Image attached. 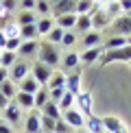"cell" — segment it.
Here are the masks:
<instances>
[{
  "label": "cell",
  "mask_w": 131,
  "mask_h": 133,
  "mask_svg": "<svg viewBox=\"0 0 131 133\" xmlns=\"http://www.w3.org/2000/svg\"><path fill=\"white\" fill-rule=\"evenodd\" d=\"M53 72H55L53 68H48V65H44V63H40V61L31 63V76H33L37 83H40L42 87H46V85H48V81H50Z\"/></svg>",
  "instance_id": "277c9868"
},
{
  "label": "cell",
  "mask_w": 131,
  "mask_h": 133,
  "mask_svg": "<svg viewBox=\"0 0 131 133\" xmlns=\"http://www.w3.org/2000/svg\"><path fill=\"white\" fill-rule=\"evenodd\" d=\"M0 94H2V96H7L9 101H13V98H15V94H18V90H15V83L4 81L2 85H0Z\"/></svg>",
  "instance_id": "d6a6232c"
},
{
  "label": "cell",
  "mask_w": 131,
  "mask_h": 133,
  "mask_svg": "<svg viewBox=\"0 0 131 133\" xmlns=\"http://www.w3.org/2000/svg\"><path fill=\"white\" fill-rule=\"evenodd\" d=\"M112 61H131V46H125V48H118V50H107L101 55L98 63L105 65V63H112Z\"/></svg>",
  "instance_id": "3957f363"
},
{
  "label": "cell",
  "mask_w": 131,
  "mask_h": 133,
  "mask_svg": "<svg viewBox=\"0 0 131 133\" xmlns=\"http://www.w3.org/2000/svg\"><path fill=\"white\" fill-rule=\"evenodd\" d=\"M11 101H9V98L7 96H2V94H0V111H4V109H7V105H9Z\"/></svg>",
  "instance_id": "f6af8a7d"
},
{
  "label": "cell",
  "mask_w": 131,
  "mask_h": 133,
  "mask_svg": "<svg viewBox=\"0 0 131 133\" xmlns=\"http://www.w3.org/2000/svg\"><path fill=\"white\" fill-rule=\"evenodd\" d=\"M48 92H50V101L53 103H59V101H61V96L66 94L63 87H59V90H48Z\"/></svg>",
  "instance_id": "60d3db41"
},
{
  "label": "cell",
  "mask_w": 131,
  "mask_h": 133,
  "mask_svg": "<svg viewBox=\"0 0 131 133\" xmlns=\"http://www.w3.org/2000/svg\"><path fill=\"white\" fill-rule=\"evenodd\" d=\"M127 46H131V35H127Z\"/></svg>",
  "instance_id": "681fc988"
},
{
  "label": "cell",
  "mask_w": 131,
  "mask_h": 133,
  "mask_svg": "<svg viewBox=\"0 0 131 133\" xmlns=\"http://www.w3.org/2000/svg\"><path fill=\"white\" fill-rule=\"evenodd\" d=\"M0 116H2V111H0ZM0 120H2V118H0Z\"/></svg>",
  "instance_id": "f5cc1de1"
},
{
  "label": "cell",
  "mask_w": 131,
  "mask_h": 133,
  "mask_svg": "<svg viewBox=\"0 0 131 133\" xmlns=\"http://www.w3.org/2000/svg\"><path fill=\"white\" fill-rule=\"evenodd\" d=\"M127 46V37H122V35H112V37H107L105 44H103V50H118V48H125Z\"/></svg>",
  "instance_id": "44dd1931"
},
{
  "label": "cell",
  "mask_w": 131,
  "mask_h": 133,
  "mask_svg": "<svg viewBox=\"0 0 131 133\" xmlns=\"http://www.w3.org/2000/svg\"><path fill=\"white\" fill-rule=\"evenodd\" d=\"M92 92L90 90H81V94H76V107H79V111L83 114V118H90L92 114Z\"/></svg>",
  "instance_id": "8992f818"
},
{
  "label": "cell",
  "mask_w": 131,
  "mask_h": 133,
  "mask_svg": "<svg viewBox=\"0 0 131 133\" xmlns=\"http://www.w3.org/2000/svg\"><path fill=\"white\" fill-rule=\"evenodd\" d=\"M105 133H107V131H105Z\"/></svg>",
  "instance_id": "11a10c76"
},
{
  "label": "cell",
  "mask_w": 131,
  "mask_h": 133,
  "mask_svg": "<svg viewBox=\"0 0 131 133\" xmlns=\"http://www.w3.org/2000/svg\"><path fill=\"white\" fill-rule=\"evenodd\" d=\"M29 74H31V63L29 61H22V59H18V61L9 68V81L15 83V85H20Z\"/></svg>",
  "instance_id": "7a4b0ae2"
},
{
  "label": "cell",
  "mask_w": 131,
  "mask_h": 133,
  "mask_svg": "<svg viewBox=\"0 0 131 133\" xmlns=\"http://www.w3.org/2000/svg\"><path fill=\"white\" fill-rule=\"evenodd\" d=\"M15 105H18L20 109H35V96H31V94H26V92H20L18 90V94H15Z\"/></svg>",
  "instance_id": "ac0fdd59"
},
{
  "label": "cell",
  "mask_w": 131,
  "mask_h": 133,
  "mask_svg": "<svg viewBox=\"0 0 131 133\" xmlns=\"http://www.w3.org/2000/svg\"><path fill=\"white\" fill-rule=\"evenodd\" d=\"M50 2H46V0H37L35 2V15L37 18H50Z\"/></svg>",
  "instance_id": "4dcf8cb0"
},
{
  "label": "cell",
  "mask_w": 131,
  "mask_h": 133,
  "mask_svg": "<svg viewBox=\"0 0 131 133\" xmlns=\"http://www.w3.org/2000/svg\"><path fill=\"white\" fill-rule=\"evenodd\" d=\"M83 133H85V131H83Z\"/></svg>",
  "instance_id": "9f6ffc18"
},
{
  "label": "cell",
  "mask_w": 131,
  "mask_h": 133,
  "mask_svg": "<svg viewBox=\"0 0 131 133\" xmlns=\"http://www.w3.org/2000/svg\"><path fill=\"white\" fill-rule=\"evenodd\" d=\"M37 52H40V42L33 39V42H22L20 50H18V59L22 61H29V59L37 57Z\"/></svg>",
  "instance_id": "9c48e42d"
},
{
  "label": "cell",
  "mask_w": 131,
  "mask_h": 133,
  "mask_svg": "<svg viewBox=\"0 0 131 133\" xmlns=\"http://www.w3.org/2000/svg\"><path fill=\"white\" fill-rule=\"evenodd\" d=\"M92 31V15H79L76 18V26H74V33L76 35H85V33Z\"/></svg>",
  "instance_id": "484cf974"
},
{
  "label": "cell",
  "mask_w": 131,
  "mask_h": 133,
  "mask_svg": "<svg viewBox=\"0 0 131 133\" xmlns=\"http://www.w3.org/2000/svg\"><path fill=\"white\" fill-rule=\"evenodd\" d=\"M120 2H107V7H105V13H107V18L109 20H116V18H120Z\"/></svg>",
  "instance_id": "d590c367"
},
{
  "label": "cell",
  "mask_w": 131,
  "mask_h": 133,
  "mask_svg": "<svg viewBox=\"0 0 131 133\" xmlns=\"http://www.w3.org/2000/svg\"><path fill=\"white\" fill-rule=\"evenodd\" d=\"M129 65H131V61H129Z\"/></svg>",
  "instance_id": "db71d44e"
},
{
  "label": "cell",
  "mask_w": 131,
  "mask_h": 133,
  "mask_svg": "<svg viewBox=\"0 0 131 133\" xmlns=\"http://www.w3.org/2000/svg\"><path fill=\"white\" fill-rule=\"evenodd\" d=\"M85 133H105V127H103V120L98 116H90L85 118V127H83Z\"/></svg>",
  "instance_id": "ffe728a7"
},
{
  "label": "cell",
  "mask_w": 131,
  "mask_h": 133,
  "mask_svg": "<svg viewBox=\"0 0 131 133\" xmlns=\"http://www.w3.org/2000/svg\"><path fill=\"white\" fill-rule=\"evenodd\" d=\"M120 9L129 13V11H131V0H120Z\"/></svg>",
  "instance_id": "7dc6e473"
},
{
  "label": "cell",
  "mask_w": 131,
  "mask_h": 133,
  "mask_svg": "<svg viewBox=\"0 0 131 133\" xmlns=\"http://www.w3.org/2000/svg\"><path fill=\"white\" fill-rule=\"evenodd\" d=\"M55 133H74V129L68 127L63 120H57V122H55Z\"/></svg>",
  "instance_id": "ab89813d"
},
{
  "label": "cell",
  "mask_w": 131,
  "mask_h": 133,
  "mask_svg": "<svg viewBox=\"0 0 131 133\" xmlns=\"http://www.w3.org/2000/svg\"><path fill=\"white\" fill-rule=\"evenodd\" d=\"M4 33V37H7V39H15V37H20V26L15 24V22H9L7 26H4V29H0Z\"/></svg>",
  "instance_id": "836d02e7"
},
{
  "label": "cell",
  "mask_w": 131,
  "mask_h": 133,
  "mask_svg": "<svg viewBox=\"0 0 131 133\" xmlns=\"http://www.w3.org/2000/svg\"><path fill=\"white\" fill-rule=\"evenodd\" d=\"M0 133H13V127L7 124L4 120H0Z\"/></svg>",
  "instance_id": "ee69618b"
},
{
  "label": "cell",
  "mask_w": 131,
  "mask_h": 133,
  "mask_svg": "<svg viewBox=\"0 0 131 133\" xmlns=\"http://www.w3.org/2000/svg\"><path fill=\"white\" fill-rule=\"evenodd\" d=\"M0 57H2V50H0Z\"/></svg>",
  "instance_id": "816d5d0a"
},
{
  "label": "cell",
  "mask_w": 131,
  "mask_h": 133,
  "mask_svg": "<svg viewBox=\"0 0 131 133\" xmlns=\"http://www.w3.org/2000/svg\"><path fill=\"white\" fill-rule=\"evenodd\" d=\"M66 92H70V94H81V72L79 70H74V72H70L68 76H66Z\"/></svg>",
  "instance_id": "9a60e30c"
},
{
  "label": "cell",
  "mask_w": 131,
  "mask_h": 133,
  "mask_svg": "<svg viewBox=\"0 0 131 133\" xmlns=\"http://www.w3.org/2000/svg\"><path fill=\"white\" fill-rule=\"evenodd\" d=\"M2 7H4V11H7V15H11L13 9H18V2H2Z\"/></svg>",
  "instance_id": "7bdbcfd3"
},
{
  "label": "cell",
  "mask_w": 131,
  "mask_h": 133,
  "mask_svg": "<svg viewBox=\"0 0 131 133\" xmlns=\"http://www.w3.org/2000/svg\"><path fill=\"white\" fill-rule=\"evenodd\" d=\"M76 39H79V37H76L74 31H66V33H63V39H61V44H59V46L70 48V46H74V44H76Z\"/></svg>",
  "instance_id": "8d00e7d4"
},
{
  "label": "cell",
  "mask_w": 131,
  "mask_h": 133,
  "mask_svg": "<svg viewBox=\"0 0 131 133\" xmlns=\"http://www.w3.org/2000/svg\"><path fill=\"white\" fill-rule=\"evenodd\" d=\"M35 26H37V35L46 37L48 33H50V31L55 29V20H53V18H37Z\"/></svg>",
  "instance_id": "d4e9b609"
},
{
  "label": "cell",
  "mask_w": 131,
  "mask_h": 133,
  "mask_svg": "<svg viewBox=\"0 0 131 133\" xmlns=\"http://www.w3.org/2000/svg\"><path fill=\"white\" fill-rule=\"evenodd\" d=\"M103 127H105L107 133H129L127 124L118 118V116H103Z\"/></svg>",
  "instance_id": "ba28073f"
},
{
  "label": "cell",
  "mask_w": 131,
  "mask_h": 133,
  "mask_svg": "<svg viewBox=\"0 0 131 133\" xmlns=\"http://www.w3.org/2000/svg\"><path fill=\"white\" fill-rule=\"evenodd\" d=\"M74 9H76V2H72V0H55V2H50L53 20L61 18V15H68V13H74Z\"/></svg>",
  "instance_id": "5b68a950"
},
{
  "label": "cell",
  "mask_w": 131,
  "mask_h": 133,
  "mask_svg": "<svg viewBox=\"0 0 131 133\" xmlns=\"http://www.w3.org/2000/svg\"><path fill=\"white\" fill-rule=\"evenodd\" d=\"M4 81H9V70H4V68H0V85H2Z\"/></svg>",
  "instance_id": "bcb514c9"
},
{
  "label": "cell",
  "mask_w": 131,
  "mask_h": 133,
  "mask_svg": "<svg viewBox=\"0 0 131 133\" xmlns=\"http://www.w3.org/2000/svg\"><path fill=\"white\" fill-rule=\"evenodd\" d=\"M37 61L55 70V65L61 63V52H59V46H55V44H50V42H40Z\"/></svg>",
  "instance_id": "6da1fadb"
},
{
  "label": "cell",
  "mask_w": 131,
  "mask_h": 133,
  "mask_svg": "<svg viewBox=\"0 0 131 133\" xmlns=\"http://www.w3.org/2000/svg\"><path fill=\"white\" fill-rule=\"evenodd\" d=\"M18 90H20V92H26V94H31V96H35V94L42 90V85H40V83H37V81H35V79H33V76L29 74L24 81L20 83V87H18Z\"/></svg>",
  "instance_id": "603a6c76"
},
{
  "label": "cell",
  "mask_w": 131,
  "mask_h": 133,
  "mask_svg": "<svg viewBox=\"0 0 131 133\" xmlns=\"http://www.w3.org/2000/svg\"><path fill=\"white\" fill-rule=\"evenodd\" d=\"M24 129H26V133H42V114L37 111V109L26 116Z\"/></svg>",
  "instance_id": "4fadbf2b"
},
{
  "label": "cell",
  "mask_w": 131,
  "mask_h": 133,
  "mask_svg": "<svg viewBox=\"0 0 131 133\" xmlns=\"http://www.w3.org/2000/svg\"><path fill=\"white\" fill-rule=\"evenodd\" d=\"M42 116H46V118H50V120H61V109H59V105L57 103H53V101H48L46 105L42 107V111H40Z\"/></svg>",
  "instance_id": "7402d4cb"
},
{
  "label": "cell",
  "mask_w": 131,
  "mask_h": 133,
  "mask_svg": "<svg viewBox=\"0 0 131 133\" xmlns=\"http://www.w3.org/2000/svg\"><path fill=\"white\" fill-rule=\"evenodd\" d=\"M59 65L63 68V72H74V70L81 65L79 52H74V50H68L66 55H61V63H59Z\"/></svg>",
  "instance_id": "7c38bea8"
},
{
  "label": "cell",
  "mask_w": 131,
  "mask_h": 133,
  "mask_svg": "<svg viewBox=\"0 0 131 133\" xmlns=\"http://www.w3.org/2000/svg\"><path fill=\"white\" fill-rule=\"evenodd\" d=\"M61 120L68 127H72V129H83L85 127V118H83V114L79 111V109H68V111H63L61 114Z\"/></svg>",
  "instance_id": "52a82bcc"
},
{
  "label": "cell",
  "mask_w": 131,
  "mask_h": 133,
  "mask_svg": "<svg viewBox=\"0 0 131 133\" xmlns=\"http://www.w3.org/2000/svg\"><path fill=\"white\" fill-rule=\"evenodd\" d=\"M92 11H94V2L92 0H79L76 2V9H74L76 15H92Z\"/></svg>",
  "instance_id": "f1b7e54d"
},
{
  "label": "cell",
  "mask_w": 131,
  "mask_h": 133,
  "mask_svg": "<svg viewBox=\"0 0 131 133\" xmlns=\"http://www.w3.org/2000/svg\"><path fill=\"white\" fill-rule=\"evenodd\" d=\"M18 61V52H9V50H2V57H0V68L9 70L11 65Z\"/></svg>",
  "instance_id": "1f68e13d"
},
{
  "label": "cell",
  "mask_w": 131,
  "mask_h": 133,
  "mask_svg": "<svg viewBox=\"0 0 131 133\" xmlns=\"http://www.w3.org/2000/svg\"><path fill=\"white\" fill-rule=\"evenodd\" d=\"M57 105H59V109H61V114H63V111H68V109H72L74 105H76V96H74V94H70V92H66Z\"/></svg>",
  "instance_id": "83f0119b"
},
{
  "label": "cell",
  "mask_w": 131,
  "mask_h": 133,
  "mask_svg": "<svg viewBox=\"0 0 131 133\" xmlns=\"http://www.w3.org/2000/svg\"><path fill=\"white\" fill-rule=\"evenodd\" d=\"M20 118H22V109L15 105V101H11V103L7 105V109L2 111V120H4L7 124L15 127V124H20Z\"/></svg>",
  "instance_id": "30bf717a"
},
{
  "label": "cell",
  "mask_w": 131,
  "mask_h": 133,
  "mask_svg": "<svg viewBox=\"0 0 131 133\" xmlns=\"http://www.w3.org/2000/svg\"><path fill=\"white\" fill-rule=\"evenodd\" d=\"M18 7L26 9V11H31V9H35V2H33V0H22V2H18Z\"/></svg>",
  "instance_id": "b9f144b4"
},
{
  "label": "cell",
  "mask_w": 131,
  "mask_h": 133,
  "mask_svg": "<svg viewBox=\"0 0 131 133\" xmlns=\"http://www.w3.org/2000/svg\"><path fill=\"white\" fill-rule=\"evenodd\" d=\"M63 33H66V31H61L59 26H55V29H53V31L46 35V42L55 44V46H59V44H61V39H63Z\"/></svg>",
  "instance_id": "e575fe53"
},
{
  "label": "cell",
  "mask_w": 131,
  "mask_h": 133,
  "mask_svg": "<svg viewBox=\"0 0 131 133\" xmlns=\"http://www.w3.org/2000/svg\"><path fill=\"white\" fill-rule=\"evenodd\" d=\"M103 52H105V50H103V46L87 48V50H83V52L79 55V59H81V63H83V65H90V63H96L98 59H101Z\"/></svg>",
  "instance_id": "2e32d148"
},
{
  "label": "cell",
  "mask_w": 131,
  "mask_h": 133,
  "mask_svg": "<svg viewBox=\"0 0 131 133\" xmlns=\"http://www.w3.org/2000/svg\"><path fill=\"white\" fill-rule=\"evenodd\" d=\"M127 18H129V20H131V11H129V13H127Z\"/></svg>",
  "instance_id": "f907efd6"
},
{
  "label": "cell",
  "mask_w": 131,
  "mask_h": 133,
  "mask_svg": "<svg viewBox=\"0 0 131 133\" xmlns=\"http://www.w3.org/2000/svg\"><path fill=\"white\" fill-rule=\"evenodd\" d=\"M66 76H68V74H66L63 70H55L46 87H48V90H59V87H63V90H66Z\"/></svg>",
  "instance_id": "cb8c5ba5"
},
{
  "label": "cell",
  "mask_w": 131,
  "mask_h": 133,
  "mask_svg": "<svg viewBox=\"0 0 131 133\" xmlns=\"http://www.w3.org/2000/svg\"><path fill=\"white\" fill-rule=\"evenodd\" d=\"M107 24H109V18H107V13L94 7V11H92V31H98V33H103V29H105Z\"/></svg>",
  "instance_id": "5bb4252c"
},
{
  "label": "cell",
  "mask_w": 131,
  "mask_h": 133,
  "mask_svg": "<svg viewBox=\"0 0 131 133\" xmlns=\"http://www.w3.org/2000/svg\"><path fill=\"white\" fill-rule=\"evenodd\" d=\"M48 101H50V92H48V87H42V90L35 94V109H37V111H42V107Z\"/></svg>",
  "instance_id": "f546056e"
},
{
  "label": "cell",
  "mask_w": 131,
  "mask_h": 133,
  "mask_svg": "<svg viewBox=\"0 0 131 133\" xmlns=\"http://www.w3.org/2000/svg\"><path fill=\"white\" fill-rule=\"evenodd\" d=\"M101 42H103V33L90 31V33H85V35H83L81 46H83V50H87V48H96V46H101Z\"/></svg>",
  "instance_id": "e0dca14e"
},
{
  "label": "cell",
  "mask_w": 131,
  "mask_h": 133,
  "mask_svg": "<svg viewBox=\"0 0 131 133\" xmlns=\"http://www.w3.org/2000/svg\"><path fill=\"white\" fill-rule=\"evenodd\" d=\"M76 13H68V15H61V18H55V26H59L61 31H74L76 26Z\"/></svg>",
  "instance_id": "d6986e66"
},
{
  "label": "cell",
  "mask_w": 131,
  "mask_h": 133,
  "mask_svg": "<svg viewBox=\"0 0 131 133\" xmlns=\"http://www.w3.org/2000/svg\"><path fill=\"white\" fill-rule=\"evenodd\" d=\"M4 46H7V37H4L2 31H0V50H4Z\"/></svg>",
  "instance_id": "c3c4849f"
},
{
  "label": "cell",
  "mask_w": 131,
  "mask_h": 133,
  "mask_svg": "<svg viewBox=\"0 0 131 133\" xmlns=\"http://www.w3.org/2000/svg\"><path fill=\"white\" fill-rule=\"evenodd\" d=\"M42 133H55V120L42 116Z\"/></svg>",
  "instance_id": "74e56055"
},
{
  "label": "cell",
  "mask_w": 131,
  "mask_h": 133,
  "mask_svg": "<svg viewBox=\"0 0 131 133\" xmlns=\"http://www.w3.org/2000/svg\"><path fill=\"white\" fill-rule=\"evenodd\" d=\"M20 46H22V39H20V37H15V39H7V46H4V50H9V52H18V50H20Z\"/></svg>",
  "instance_id": "f35d334b"
},
{
  "label": "cell",
  "mask_w": 131,
  "mask_h": 133,
  "mask_svg": "<svg viewBox=\"0 0 131 133\" xmlns=\"http://www.w3.org/2000/svg\"><path fill=\"white\" fill-rule=\"evenodd\" d=\"M112 33H114V35H122V37L131 35V20L127 18V15L116 18V20L112 22Z\"/></svg>",
  "instance_id": "8fae6325"
},
{
  "label": "cell",
  "mask_w": 131,
  "mask_h": 133,
  "mask_svg": "<svg viewBox=\"0 0 131 133\" xmlns=\"http://www.w3.org/2000/svg\"><path fill=\"white\" fill-rule=\"evenodd\" d=\"M35 22H37L35 11H20L15 15V24L18 26H29V24H35Z\"/></svg>",
  "instance_id": "4316f807"
}]
</instances>
